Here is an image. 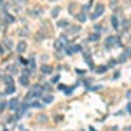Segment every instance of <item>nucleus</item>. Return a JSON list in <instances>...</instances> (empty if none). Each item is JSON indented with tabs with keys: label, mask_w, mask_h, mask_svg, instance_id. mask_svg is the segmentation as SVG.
Instances as JSON below:
<instances>
[{
	"label": "nucleus",
	"mask_w": 131,
	"mask_h": 131,
	"mask_svg": "<svg viewBox=\"0 0 131 131\" xmlns=\"http://www.w3.org/2000/svg\"><path fill=\"white\" fill-rule=\"evenodd\" d=\"M103 11H105V7H103L101 4H98V5L95 7V11H93V14H91V19H98L100 16L103 14Z\"/></svg>",
	"instance_id": "f257e3e1"
},
{
	"label": "nucleus",
	"mask_w": 131,
	"mask_h": 131,
	"mask_svg": "<svg viewBox=\"0 0 131 131\" xmlns=\"http://www.w3.org/2000/svg\"><path fill=\"white\" fill-rule=\"evenodd\" d=\"M110 46H119V37H108L107 38V49Z\"/></svg>",
	"instance_id": "f03ea898"
},
{
	"label": "nucleus",
	"mask_w": 131,
	"mask_h": 131,
	"mask_svg": "<svg viewBox=\"0 0 131 131\" xmlns=\"http://www.w3.org/2000/svg\"><path fill=\"white\" fill-rule=\"evenodd\" d=\"M63 46H65V37H61L60 40H56V42H54V49H56V51L63 49Z\"/></svg>",
	"instance_id": "7ed1b4c3"
},
{
	"label": "nucleus",
	"mask_w": 131,
	"mask_h": 131,
	"mask_svg": "<svg viewBox=\"0 0 131 131\" xmlns=\"http://www.w3.org/2000/svg\"><path fill=\"white\" fill-rule=\"evenodd\" d=\"M77 51H80V46H68L66 47V54H75Z\"/></svg>",
	"instance_id": "20e7f679"
},
{
	"label": "nucleus",
	"mask_w": 131,
	"mask_h": 131,
	"mask_svg": "<svg viewBox=\"0 0 131 131\" xmlns=\"http://www.w3.org/2000/svg\"><path fill=\"white\" fill-rule=\"evenodd\" d=\"M9 108H11V110H18V108H19V101H18V100H12V101L9 103Z\"/></svg>",
	"instance_id": "39448f33"
},
{
	"label": "nucleus",
	"mask_w": 131,
	"mask_h": 131,
	"mask_svg": "<svg viewBox=\"0 0 131 131\" xmlns=\"http://www.w3.org/2000/svg\"><path fill=\"white\" fill-rule=\"evenodd\" d=\"M5 93H7V95H12V93H16V88H14V84H7V89H5Z\"/></svg>",
	"instance_id": "423d86ee"
},
{
	"label": "nucleus",
	"mask_w": 131,
	"mask_h": 131,
	"mask_svg": "<svg viewBox=\"0 0 131 131\" xmlns=\"http://www.w3.org/2000/svg\"><path fill=\"white\" fill-rule=\"evenodd\" d=\"M110 23H112V26H114V28H119V21H117V16H112V18H110Z\"/></svg>",
	"instance_id": "0eeeda50"
},
{
	"label": "nucleus",
	"mask_w": 131,
	"mask_h": 131,
	"mask_svg": "<svg viewBox=\"0 0 131 131\" xmlns=\"http://www.w3.org/2000/svg\"><path fill=\"white\" fill-rule=\"evenodd\" d=\"M25 49H26V42H19L18 44V53H23Z\"/></svg>",
	"instance_id": "6e6552de"
},
{
	"label": "nucleus",
	"mask_w": 131,
	"mask_h": 131,
	"mask_svg": "<svg viewBox=\"0 0 131 131\" xmlns=\"http://www.w3.org/2000/svg\"><path fill=\"white\" fill-rule=\"evenodd\" d=\"M7 72H9V73H16V72H18V66L16 65H9L7 66Z\"/></svg>",
	"instance_id": "1a4fd4ad"
},
{
	"label": "nucleus",
	"mask_w": 131,
	"mask_h": 131,
	"mask_svg": "<svg viewBox=\"0 0 131 131\" xmlns=\"http://www.w3.org/2000/svg\"><path fill=\"white\" fill-rule=\"evenodd\" d=\"M40 96H42V95H40ZM42 101H44V103H51V101H53V96H51V95H46V96H42Z\"/></svg>",
	"instance_id": "9d476101"
},
{
	"label": "nucleus",
	"mask_w": 131,
	"mask_h": 131,
	"mask_svg": "<svg viewBox=\"0 0 131 131\" xmlns=\"http://www.w3.org/2000/svg\"><path fill=\"white\" fill-rule=\"evenodd\" d=\"M21 84H23V86H28V73L21 75Z\"/></svg>",
	"instance_id": "9b49d317"
},
{
	"label": "nucleus",
	"mask_w": 131,
	"mask_h": 131,
	"mask_svg": "<svg viewBox=\"0 0 131 131\" xmlns=\"http://www.w3.org/2000/svg\"><path fill=\"white\" fill-rule=\"evenodd\" d=\"M58 26H60V28H66V26H68V21H65V19L58 21Z\"/></svg>",
	"instance_id": "f8f14e48"
},
{
	"label": "nucleus",
	"mask_w": 131,
	"mask_h": 131,
	"mask_svg": "<svg viewBox=\"0 0 131 131\" xmlns=\"http://www.w3.org/2000/svg\"><path fill=\"white\" fill-rule=\"evenodd\" d=\"M51 70H53V68H51L49 65H44V66H42V72H44V73H51Z\"/></svg>",
	"instance_id": "ddd939ff"
},
{
	"label": "nucleus",
	"mask_w": 131,
	"mask_h": 131,
	"mask_svg": "<svg viewBox=\"0 0 131 131\" xmlns=\"http://www.w3.org/2000/svg\"><path fill=\"white\" fill-rule=\"evenodd\" d=\"M79 30H80L79 26H70V28H68V33H77Z\"/></svg>",
	"instance_id": "4468645a"
},
{
	"label": "nucleus",
	"mask_w": 131,
	"mask_h": 131,
	"mask_svg": "<svg viewBox=\"0 0 131 131\" xmlns=\"http://www.w3.org/2000/svg\"><path fill=\"white\" fill-rule=\"evenodd\" d=\"M77 19H79V21H86V12H80V14H77Z\"/></svg>",
	"instance_id": "2eb2a0df"
},
{
	"label": "nucleus",
	"mask_w": 131,
	"mask_h": 131,
	"mask_svg": "<svg viewBox=\"0 0 131 131\" xmlns=\"http://www.w3.org/2000/svg\"><path fill=\"white\" fill-rule=\"evenodd\" d=\"M4 82H5V84H12V77H11V75L4 77Z\"/></svg>",
	"instance_id": "dca6fc26"
},
{
	"label": "nucleus",
	"mask_w": 131,
	"mask_h": 131,
	"mask_svg": "<svg viewBox=\"0 0 131 131\" xmlns=\"http://www.w3.org/2000/svg\"><path fill=\"white\" fill-rule=\"evenodd\" d=\"M38 14H40V7H35L32 11V16H38Z\"/></svg>",
	"instance_id": "f3484780"
},
{
	"label": "nucleus",
	"mask_w": 131,
	"mask_h": 131,
	"mask_svg": "<svg viewBox=\"0 0 131 131\" xmlns=\"http://www.w3.org/2000/svg\"><path fill=\"white\" fill-rule=\"evenodd\" d=\"M98 38H100V35H96V33H93V35L89 37V40H93V42H95V40H98Z\"/></svg>",
	"instance_id": "a211bd4d"
},
{
	"label": "nucleus",
	"mask_w": 131,
	"mask_h": 131,
	"mask_svg": "<svg viewBox=\"0 0 131 131\" xmlns=\"http://www.w3.org/2000/svg\"><path fill=\"white\" fill-rule=\"evenodd\" d=\"M51 14H53V16H54V18H56V16H58V14H60V9H58V7H56V9H53V12H51Z\"/></svg>",
	"instance_id": "6ab92c4d"
},
{
	"label": "nucleus",
	"mask_w": 131,
	"mask_h": 131,
	"mask_svg": "<svg viewBox=\"0 0 131 131\" xmlns=\"http://www.w3.org/2000/svg\"><path fill=\"white\" fill-rule=\"evenodd\" d=\"M105 70H107V66H100V68H96V72H98V73H103Z\"/></svg>",
	"instance_id": "aec40b11"
},
{
	"label": "nucleus",
	"mask_w": 131,
	"mask_h": 131,
	"mask_svg": "<svg viewBox=\"0 0 131 131\" xmlns=\"http://www.w3.org/2000/svg\"><path fill=\"white\" fill-rule=\"evenodd\" d=\"M4 53H5V51H4V46H2V44H0V56H2V54H4Z\"/></svg>",
	"instance_id": "412c9836"
},
{
	"label": "nucleus",
	"mask_w": 131,
	"mask_h": 131,
	"mask_svg": "<svg viewBox=\"0 0 131 131\" xmlns=\"http://www.w3.org/2000/svg\"><path fill=\"white\" fill-rule=\"evenodd\" d=\"M110 5H117V0H110Z\"/></svg>",
	"instance_id": "4be33fe9"
},
{
	"label": "nucleus",
	"mask_w": 131,
	"mask_h": 131,
	"mask_svg": "<svg viewBox=\"0 0 131 131\" xmlns=\"http://www.w3.org/2000/svg\"><path fill=\"white\" fill-rule=\"evenodd\" d=\"M4 107H5V105H4V103H0V112L4 110Z\"/></svg>",
	"instance_id": "5701e85b"
}]
</instances>
